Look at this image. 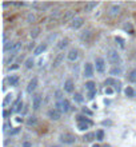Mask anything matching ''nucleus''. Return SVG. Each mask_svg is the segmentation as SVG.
<instances>
[{"mask_svg": "<svg viewBox=\"0 0 136 147\" xmlns=\"http://www.w3.org/2000/svg\"><path fill=\"white\" fill-rule=\"evenodd\" d=\"M107 58H108V62H110L111 64H114L115 67H120V64H122V58L118 54V51H115V50H110L107 54Z\"/></svg>", "mask_w": 136, "mask_h": 147, "instance_id": "nucleus-1", "label": "nucleus"}, {"mask_svg": "<svg viewBox=\"0 0 136 147\" xmlns=\"http://www.w3.org/2000/svg\"><path fill=\"white\" fill-rule=\"evenodd\" d=\"M59 139H60L61 143H64V144H73V143H75V140H76L75 135L71 134V132H64V134H61L60 136H59Z\"/></svg>", "mask_w": 136, "mask_h": 147, "instance_id": "nucleus-2", "label": "nucleus"}, {"mask_svg": "<svg viewBox=\"0 0 136 147\" xmlns=\"http://www.w3.org/2000/svg\"><path fill=\"white\" fill-rule=\"evenodd\" d=\"M120 12H122V7H120V4H111L110 6V8H108V11H107V14H108V16L110 18H118L119 15H120Z\"/></svg>", "mask_w": 136, "mask_h": 147, "instance_id": "nucleus-3", "label": "nucleus"}, {"mask_svg": "<svg viewBox=\"0 0 136 147\" xmlns=\"http://www.w3.org/2000/svg\"><path fill=\"white\" fill-rule=\"evenodd\" d=\"M55 108H57L60 112H68L69 108H71V104H69V102L67 99H63V100H60V102H56Z\"/></svg>", "mask_w": 136, "mask_h": 147, "instance_id": "nucleus-4", "label": "nucleus"}, {"mask_svg": "<svg viewBox=\"0 0 136 147\" xmlns=\"http://www.w3.org/2000/svg\"><path fill=\"white\" fill-rule=\"evenodd\" d=\"M21 47H23V43H21V42H15L13 46L11 47V50L8 51V52H9V55H11V56L17 55V54L21 51Z\"/></svg>", "mask_w": 136, "mask_h": 147, "instance_id": "nucleus-5", "label": "nucleus"}, {"mask_svg": "<svg viewBox=\"0 0 136 147\" xmlns=\"http://www.w3.org/2000/svg\"><path fill=\"white\" fill-rule=\"evenodd\" d=\"M61 116V112L57 108H51V110L48 111V118L51 119V120H59Z\"/></svg>", "mask_w": 136, "mask_h": 147, "instance_id": "nucleus-6", "label": "nucleus"}, {"mask_svg": "<svg viewBox=\"0 0 136 147\" xmlns=\"http://www.w3.org/2000/svg\"><path fill=\"white\" fill-rule=\"evenodd\" d=\"M84 76L85 78H92V76H94V64L85 63V66H84Z\"/></svg>", "mask_w": 136, "mask_h": 147, "instance_id": "nucleus-7", "label": "nucleus"}, {"mask_svg": "<svg viewBox=\"0 0 136 147\" xmlns=\"http://www.w3.org/2000/svg\"><path fill=\"white\" fill-rule=\"evenodd\" d=\"M95 67H96V71L98 72H104V70H106V63H104V59L103 58H98V59L95 60Z\"/></svg>", "mask_w": 136, "mask_h": 147, "instance_id": "nucleus-8", "label": "nucleus"}, {"mask_svg": "<svg viewBox=\"0 0 136 147\" xmlns=\"http://www.w3.org/2000/svg\"><path fill=\"white\" fill-rule=\"evenodd\" d=\"M36 87H37V78H32L28 82V86H27V92H28V94H32V92L36 90Z\"/></svg>", "mask_w": 136, "mask_h": 147, "instance_id": "nucleus-9", "label": "nucleus"}, {"mask_svg": "<svg viewBox=\"0 0 136 147\" xmlns=\"http://www.w3.org/2000/svg\"><path fill=\"white\" fill-rule=\"evenodd\" d=\"M91 39H92V32H91L89 30L84 31V32H81V35H80V40L83 42L84 44H85V43H89V42H91Z\"/></svg>", "mask_w": 136, "mask_h": 147, "instance_id": "nucleus-10", "label": "nucleus"}, {"mask_svg": "<svg viewBox=\"0 0 136 147\" xmlns=\"http://www.w3.org/2000/svg\"><path fill=\"white\" fill-rule=\"evenodd\" d=\"M41 102H43V99L40 95H33V98H32V108L33 110H39L41 106Z\"/></svg>", "mask_w": 136, "mask_h": 147, "instance_id": "nucleus-11", "label": "nucleus"}, {"mask_svg": "<svg viewBox=\"0 0 136 147\" xmlns=\"http://www.w3.org/2000/svg\"><path fill=\"white\" fill-rule=\"evenodd\" d=\"M83 24H84V19L83 18H75L72 20V23H71V27L73 30H79Z\"/></svg>", "mask_w": 136, "mask_h": 147, "instance_id": "nucleus-12", "label": "nucleus"}, {"mask_svg": "<svg viewBox=\"0 0 136 147\" xmlns=\"http://www.w3.org/2000/svg\"><path fill=\"white\" fill-rule=\"evenodd\" d=\"M75 90V84H73V80L72 79H67L64 82V91L65 92H73Z\"/></svg>", "mask_w": 136, "mask_h": 147, "instance_id": "nucleus-13", "label": "nucleus"}, {"mask_svg": "<svg viewBox=\"0 0 136 147\" xmlns=\"http://www.w3.org/2000/svg\"><path fill=\"white\" fill-rule=\"evenodd\" d=\"M67 58H68V60H71V62H75V60H77V58H79V51H77L76 48L69 50L68 54H67Z\"/></svg>", "mask_w": 136, "mask_h": 147, "instance_id": "nucleus-14", "label": "nucleus"}, {"mask_svg": "<svg viewBox=\"0 0 136 147\" xmlns=\"http://www.w3.org/2000/svg\"><path fill=\"white\" fill-rule=\"evenodd\" d=\"M75 19V11H67V12L64 14V16H63V23H68V22H71L72 23V20Z\"/></svg>", "mask_w": 136, "mask_h": 147, "instance_id": "nucleus-15", "label": "nucleus"}, {"mask_svg": "<svg viewBox=\"0 0 136 147\" xmlns=\"http://www.w3.org/2000/svg\"><path fill=\"white\" fill-rule=\"evenodd\" d=\"M48 7V4L47 3H40V2H35V3H32V8H35L36 11H45V8Z\"/></svg>", "mask_w": 136, "mask_h": 147, "instance_id": "nucleus-16", "label": "nucleus"}, {"mask_svg": "<svg viewBox=\"0 0 136 147\" xmlns=\"http://www.w3.org/2000/svg\"><path fill=\"white\" fill-rule=\"evenodd\" d=\"M47 50V44L45 43H41V44H39L36 48H35V51H33V55H36V56H39V55H41L43 52Z\"/></svg>", "mask_w": 136, "mask_h": 147, "instance_id": "nucleus-17", "label": "nucleus"}, {"mask_svg": "<svg viewBox=\"0 0 136 147\" xmlns=\"http://www.w3.org/2000/svg\"><path fill=\"white\" fill-rule=\"evenodd\" d=\"M7 80H8L9 86H12V87H16L19 84V76L17 75H9Z\"/></svg>", "mask_w": 136, "mask_h": 147, "instance_id": "nucleus-18", "label": "nucleus"}, {"mask_svg": "<svg viewBox=\"0 0 136 147\" xmlns=\"http://www.w3.org/2000/svg\"><path fill=\"white\" fill-rule=\"evenodd\" d=\"M98 6H99L98 2H88L87 4H85V12H91V11L95 10Z\"/></svg>", "mask_w": 136, "mask_h": 147, "instance_id": "nucleus-19", "label": "nucleus"}, {"mask_svg": "<svg viewBox=\"0 0 136 147\" xmlns=\"http://www.w3.org/2000/svg\"><path fill=\"white\" fill-rule=\"evenodd\" d=\"M23 108H24V103H23L21 100H17V102L15 103V107L12 108V112H20Z\"/></svg>", "mask_w": 136, "mask_h": 147, "instance_id": "nucleus-20", "label": "nucleus"}, {"mask_svg": "<svg viewBox=\"0 0 136 147\" xmlns=\"http://www.w3.org/2000/svg\"><path fill=\"white\" fill-rule=\"evenodd\" d=\"M85 90H87L88 92L96 91V84L94 82H87V83H85Z\"/></svg>", "mask_w": 136, "mask_h": 147, "instance_id": "nucleus-21", "label": "nucleus"}, {"mask_svg": "<svg viewBox=\"0 0 136 147\" xmlns=\"http://www.w3.org/2000/svg\"><path fill=\"white\" fill-rule=\"evenodd\" d=\"M95 138H96V134L95 132H87V134L84 135L83 140H85V142H92Z\"/></svg>", "mask_w": 136, "mask_h": 147, "instance_id": "nucleus-22", "label": "nucleus"}, {"mask_svg": "<svg viewBox=\"0 0 136 147\" xmlns=\"http://www.w3.org/2000/svg\"><path fill=\"white\" fill-rule=\"evenodd\" d=\"M63 59H64V54H59L57 58L55 59V62H53V67H59L61 64V62H63Z\"/></svg>", "mask_w": 136, "mask_h": 147, "instance_id": "nucleus-23", "label": "nucleus"}, {"mask_svg": "<svg viewBox=\"0 0 136 147\" xmlns=\"http://www.w3.org/2000/svg\"><path fill=\"white\" fill-rule=\"evenodd\" d=\"M76 119H77V123H80V122H84V123H88L89 126H92V124H94V123H92V120H91V119L85 118V116H83V115H79V116H77Z\"/></svg>", "mask_w": 136, "mask_h": 147, "instance_id": "nucleus-24", "label": "nucleus"}, {"mask_svg": "<svg viewBox=\"0 0 136 147\" xmlns=\"http://www.w3.org/2000/svg\"><path fill=\"white\" fill-rule=\"evenodd\" d=\"M12 99H13V95L12 94H7L5 98H4V100H3V106L5 107V106H8V104H11Z\"/></svg>", "mask_w": 136, "mask_h": 147, "instance_id": "nucleus-25", "label": "nucleus"}, {"mask_svg": "<svg viewBox=\"0 0 136 147\" xmlns=\"http://www.w3.org/2000/svg\"><path fill=\"white\" fill-rule=\"evenodd\" d=\"M128 80H130L131 83H136V68H134L128 74Z\"/></svg>", "mask_w": 136, "mask_h": 147, "instance_id": "nucleus-26", "label": "nucleus"}, {"mask_svg": "<svg viewBox=\"0 0 136 147\" xmlns=\"http://www.w3.org/2000/svg\"><path fill=\"white\" fill-rule=\"evenodd\" d=\"M39 35H40V28H39V27H35V28H33V30H31V32H29V36L32 38V39L37 38Z\"/></svg>", "mask_w": 136, "mask_h": 147, "instance_id": "nucleus-27", "label": "nucleus"}, {"mask_svg": "<svg viewBox=\"0 0 136 147\" xmlns=\"http://www.w3.org/2000/svg\"><path fill=\"white\" fill-rule=\"evenodd\" d=\"M68 43H69L68 39H61L59 43H57V48H59V50H64L68 46Z\"/></svg>", "mask_w": 136, "mask_h": 147, "instance_id": "nucleus-28", "label": "nucleus"}, {"mask_svg": "<svg viewBox=\"0 0 136 147\" xmlns=\"http://www.w3.org/2000/svg\"><path fill=\"white\" fill-rule=\"evenodd\" d=\"M122 72H123V71H122V67H114V68L110 71V74H111L112 76H116V75L119 76V75H122Z\"/></svg>", "mask_w": 136, "mask_h": 147, "instance_id": "nucleus-29", "label": "nucleus"}, {"mask_svg": "<svg viewBox=\"0 0 136 147\" xmlns=\"http://www.w3.org/2000/svg\"><path fill=\"white\" fill-rule=\"evenodd\" d=\"M124 94H126V96H128V98H134V95H135V91H134V88L128 86L126 90H124Z\"/></svg>", "mask_w": 136, "mask_h": 147, "instance_id": "nucleus-30", "label": "nucleus"}, {"mask_svg": "<svg viewBox=\"0 0 136 147\" xmlns=\"http://www.w3.org/2000/svg\"><path fill=\"white\" fill-rule=\"evenodd\" d=\"M115 83H116V79H114V78H108L104 80V86H107V87H114Z\"/></svg>", "mask_w": 136, "mask_h": 147, "instance_id": "nucleus-31", "label": "nucleus"}, {"mask_svg": "<svg viewBox=\"0 0 136 147\" xmlns=\"http://www.w3.org/2000/svg\"><path fill=\"white\" fill-rule=\"evenodd\" d=\"M37 123V119H36V116H28V119H27V124L28 126H35Z\"/></svg>", "mask_w": 136, "mask_h": 147, "instance_id": "nucleus-32", "label": "nucleus"}, {"mask_svg": "<svg viewBox=\"0 0 136 147\" xmlns=\"http://www.w3.org/2000/svg\"><path fill=\"white\" fill-rule=\"evenodd\" d=\"M25 68H28V70H31V68H32L33 67V64H35V60L32 59V58H28V59H27L25 60Z\"/></svg>", "mask_w": 136, "mask_h": 147, "instance_id": "nucleus-33", "label": "nucleus"}, {"mask_svg": "<svg viewBox=\"0 0 136 147\" xmlns=\"http://www.w3.org/2000/svg\"><path fill=\"white\" fill-rule=\"evenodd\" d=\"M123 28L127 31V32H130L131 35H134V27H132L131 23H126V24L123 26Z\"/></svg>", "mask_w": 136, "mask_h": 147, "instance_id": "nucleus-34", "label": "nucleus"}, {"mask_svg": "<svg viewBox=\"0 0 136 147\" xmlns=\"http://www.w3.org/2000/svg\"><path fill=\"white\" fill-rule=\"evenodd\" d=\"M77 127H79L80 131H85V130H88L89 124L88 123H84V122H80V123H77Z\"/></svg>", "mask_w": 136, "mask_h": 147, "instance_id": "nucleus-35", "label": "nucleus"}, {"mask_svg": "<svg viewBox=\"0 0 136 147\" xmlns=\"http://www.w3.org/2000/svg\"><path fill=\"white\" fill-rule=\"evenodd\" d=\"M73 100L77 102V103H81L84 100V98H83V95H81V94H77V92H76V94L73 95Z\"/></svg>", "mask_w": 136, "mask_h": 147, "instance_id": "nucleus-36", "label": "nucleus"}, {"mask_svg": "<svg viewBox=\"0 0 136 147\" xmlns=\"http://www.w3.org/2000/svg\"><path fill=\"white\" fill-rule=\"evenodd\" d=\"M96 139H98V140H103V139H104V131L103 130H98V131H96Z\"/></svg>", "mask_w": 136, "mask_h": 147, "instance_id": "nucleus-37", "label": "nucleus"}, {"mask_svg": "<svg viewBox=\"0 0 136 147\" xmlns=\"http://www.w3.org/2000/svg\"><path fill=\"white\" fill-rule=\"evenodd\" d=\"M35 20H36V16H35L32 12H29L28 15H27V22L28 23H35Z\"/></svg>", "mask_w": 136, "mask_h": 147, "instance_id": "nucleus-38", "label": "nucleus"}, {"mask_svg": "<svg viewBox=\"0 0 136 147\" xmlns=\"http://www.w3.org/2000/svg\"><path fill=\"white\" fill-rule=\"evenodd\" d=\"M81 111H83V114L88 115V116H92V115H94V112H92L89 108H87V107H83V108H81Z\"/></svg>", "mask_w": 136, "mask_h": 147, "instance_id": "nucleus-39", "label": "nucleus"}, {"mask_svg": "<svg viewBox=\"0 0 136 147\" xmlns=\"http://www.w3.org/2000/svg\"><path fill=\"white\" fill-rule=\"evenodd\" d=\"M12 128V126H11V123L9 122H4V124H3V131H8V130H11Z\"/></svg>", "mask_w": 136, "mask_h": 147, "instance_id": "nucleus-40", "label": "nucleus"}, {"mask_svg": "<svg viewBox=\"0 0 136 147\" xmlns=\"http://www.w3.org/2000/svg\"><path fill=\"white\" fill-rule=\"evenodd\" d=\"M20 130H21L20 127H16V128L11 130V131H9V134H11V135H12V136H13V135H17L19 132H20Z\"/></svg>", "mask_w": 136, "mask_h": 147, "instance_id": "nucleus-41", "label": "nucleus"}, {"mask_svg": "<svg viewBox=\"0 0 136 147\" xmlns=\"http://www.w3.org/2000/svg\"><path fill=\"white\" fill-rule=\"evenodd\" d=\"M114 88H115V90H116V91H118V92H119V91H120V88H122V83H120V82H119V80H116V83H115V86H114Z\"/></svg>", "mask_w": 136, "mask_h": 147, "instance_id": "nucleus-42", "label": "nucleus"}, {"mask_svg": "<svg viewBox=\"0 0 136 147\" xmlns=\"http://www.w3.org/2000/svg\"><path fill=\"white\" fill-rule=\"evenodd\" d=\"M115 40H116V42H118V43L120 44V47H124V40L122 39V38H119V36H116V38H115Z\"/></svg>", "mask_w": 136, "mask_h": 147, "instance_id": "nucleus-43", "label": "nucleus"}, {"mask_svg": "<svg viewBox=\"0 0 136 147\" xmlns=\"http://www.w3.org/2000/svg\"><path fill=\"white\" fill-rule=\"evenodd\" d=\"M95 95H96V91H94V92H88V94H87V98H88L89 100H92V99L95 98Z\"/></svg>", "mask_w": 136, "mask_h": 147, "instance_id": "nucleus-44", "label": "nucleus"}, {"mask_svg": "<svg viewBox=\"0 0 136 147\" xmlns=\"http://www.w3.org/2000/svg\"><path fill=\"white\" fill-rule=\"evenodd\" d=\"M9 115H11V111H7V110L3 111V118H4V119H7V118L9 116Z\"/></svg>", "mask_w": 136, "mask_h": 147, "instance_id": "nucleus-45", "label": "nucleus"}, {"mask_svg": "<svg viewBox=\"0 0 136 147\" xmlns=\"http://www.w3.org/2000/svg\"><path fill=\"white\" fill-rule=\"evenodd\" d=\"M56 96H55V98L57 99V102H60V100H63V99H61V92L60 91H56V94H55Z\"/></svg>", "mask_w": 136, "mask_h": 147, "instance_id": "nucleus-46", "label": "nucleus"}, {"mask_svg": "<svg viewBox=\"0 0 136 147\" xmlns=\"http://www.w3.org/2000/svg\"><path fill=\"white\" fill-rule=\"evenodd\" d=\"M102 124H103V126H112V122H111V120H103Z\"/></svg>", "mask_w": 136, "mask_h": 147, "instance_id": "nucleus-47", "label": "nucleus"}, {"mask_svg": "<svg viewBox=\"0 0 136 147\" xmlns=\"http://www.w3.org/2000/svg\"><path fill=\"white\" fill-rule=\"evenodd\" d=\"M21 147H32V143H29V142H23Z\"/></svg>", "mask_w": 136, "mask_h": 147, "instance_id": "nucleus-48", "label": "nucleus"}, {"mask_svg": "<svg viewBox=\"0 0 136 147\" xmlns=\"http://www.w3.org/2000/svg\"><path fill=\"white\" fill-rule=\"evenodd\" d=\"M13 6L15 7H23V6H24V3H23V2H17V3H13Z\"/></svg>", "mask_w": 136, "mask_h": 147, "instance_id": "nucleus-49", "label": "nucleus"}, {"mask_svg": "<svg viewBox=\"0 0 136 147\" xmlns=\"http://www.w3.org/2000/svg\"><path fill=\"white\" fill-rule=\"evenodd\" d=\"M106 94H112V88L111 87H107L106 88Z\"/></svg>", "mask_w": 136, "mask_h": 147, "instance_id": "nucleus-50", "label": "nucleus"}, {"mask_svg": "<svg viewBox=\"0 0 136 147\" xmlns=\"http://www.w3.org/2000/svg\"><path fill=\"white\" fill-rule=\"evenodd\" d=\"M16 68H19V64H15V66H12V67H11V70H16Z\"/></svg>", "mask_w": 136, "mask_h": 147, "instance_id": "nucleus-51", "label": "nucleus"}, {"mask_svg": "<svg viewBox=\"0 0 136 147\" xmlns=\"http://www.w3.org/2000/svg\"><path fill=\"white\" fill-rule=\"evenodd\" d=\"M92 147H100L99 144H94V146H92Z\"/></svg>", "mask_w": 136, "mask_h": 147, "instance_id": "nucleus-52", "label": "nucleus"}, {"mask_svg": "<svg viewBox=\"0 0 136 147\" xmlns=\"http://www.w3.org/2000/svg\"><path fill=\"white\" fill-rule=\"evenodd\" d=\"M103 147H111L110 144H106V146H103Z\"/></svg>", "mask_w": 136, "mask_h": 147, "instance_id": "nucleus-53", "label": "nucleus"}, {"mask_svg": "<svg viewBox=\"0 0 136 147\" xmlns=\"http://www.w3.org/2000/svg\"><path fill=\"white\" fill-rule=\"evenodd\" d=\"M51 147H61V146H51Z\"/></svg>", "mask_w": 136, "mask_h": 147, "instance_id": "nucleus-54", "label": "nucleus"}]
</instances>
